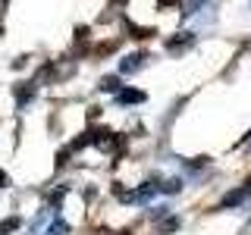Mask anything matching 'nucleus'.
<instances>
[{
	"label": "nucleus",
	"mask_w": 251,
	"mask_h": 235,
	"mask_svg": "<svg viewBox=\"0 0 251 235\" xmlns=\"http://www.w3.org/2000/svg\"><path fill=\"white\" fill-rule=\"evenodd\" d=\"M16 226H19V219H10V223H3V226H0V235H3V232H13Z\"/></svg>",
	"instance_id": "obj_4"
},
{
	"label": "nucleus",
	"mask_w": 251,
	"mask_h": 235,
	"mask_svg": "<svg viewBox=\"0 0 251 235\" xmlns=\"http://www.w3.org/2000/svg\"><path fill=\"white\" fill-rule=\"evenodd\" d=\"M120 100H145V94H141V91H123Z\"/></svg>",
	"instance_id": "obj_3"
},
{
	"label": "nucleus",
	"mask_w": 251,
	"mask_h": 235,
	"mask_svg": "<svg viewBox=\"0 0 251 235\" xmlns=\"http://www.w3.org/2000/svg\"><path fill=\"white\" fill-rule=\"evenodd\" d=\"M0 185H6V176H3V172H0Z\"/></svg>",
	"instance_id": "obj_5"
},
{
	"label": "nucleus",
	"mask_w": 251,
	"mask_h": 235,
	"mask_svg": "<svg viewBox=\"0 0 251 235\" xmlns=\"http://www.w3.org/2000/svg\"><path fill=\"white\" fill-rule=\"evenodd\" d=\"M138 60H141V57H126L120 69H123V72H132V69H138V66H141V63H138Z\"/></svg>",
	"instance_id": "obj_2"
},
{
	"label": "nucleus",
	"mask_w": 251,
	"mask_h": 235,
	"mask_svg": "<svg viewBox=\"0 0 251 235\" xmlns=\"http://www.w3.org/2000/svg\"><path fill=\"white\" fill-rule=\"evenodd\" d=\"M242 201H245V191L239 188V191H229V194L223 198V207H235V204H242Z\"/></svg>",
	"instance_id": "obj_1"
}]
</instances>
